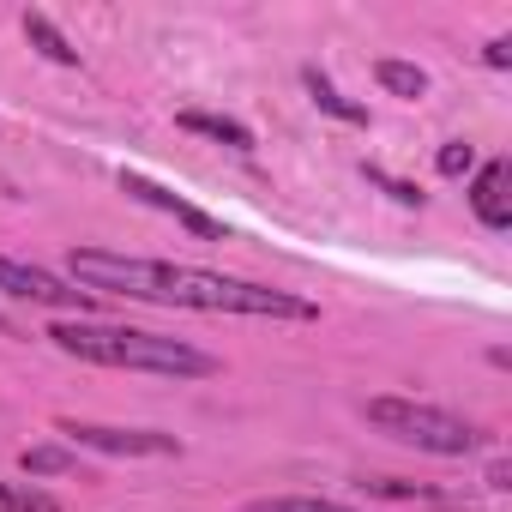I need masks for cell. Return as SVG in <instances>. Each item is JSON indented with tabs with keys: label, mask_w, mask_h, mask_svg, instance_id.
Instances as JSON below:
<instances>
[{
	"label": "cell",
	"mask_w": 512,
	"mask_h": 512,
	"mask_svg": "<svg viewBox=\"0 0 512 512\" xmlns=\"http://www.w3.org/2000/svg\"><path fill=\"white\" fill-rule=\"evenodd\" d=\"M67 272L85 290H109L127 302L151 308H193V314H253V320H320L308 296L272 290V284H247L229 272L205 266H169V260H139V253H109V247H73Z\"/></svg>",
	"instance_id": "6da1fadb"
},
{
	"label": "cell",
	"mask_w": 512,
	"mask_h": 512,
	"mask_svg": "<svg viewBox=\"0 0 512 512\" xmlns=\"http://www.w3.org/2000/svg\"><path fill=\"white\" fill-rule=\"evenodd\" d=\"M49 344L61 356L97 362V368H127V374H169V380H211L217 356H205L187 338H163V332H139V326H97V320H67L49 332Z\"/></svg>",
	"instance_id": "7a4b0ae2"
},
{
	"label": "cell",
	"mask_w": 512,
	"mask_h": 512,
	"mask_svg": "<svg viewBox=\"0 0 512 512\" xmlns=\"http://www.w3.org/2000/svg\"><path fill=\"white\" fill-rule=\"evenodd\" d=\"M362 416L392 434L398 446H416V452H434V458H464L476 452V428L440 404H422V398H368Z\"/></svg>",
	"instance_id": "3957f363"
},
{
	"label": "cell",
	"mask_w": 512,
	"mask_h": 512,
	"mask_svg": "<svg viewBox=\"0 0 512 512\" xmlns=\"http://www.w3.org/2000/svg\"><path fill=\"white\" fill-rule=\"evenodd\" d=\"M55 434H67L73 446H91V452H109V458H181V440L163 434V428H109V422H79V416H61Z\"/></svg>",
	"instance_id": "277c9868"
},
{
	"label": "cell",
	"mask_w": 512,
	"mask_h": 512,
	"mask_svg": "<svg viewBox=\"0 0 512 512\" xmlns=\"http://www.w3.org/2000/svg\"><path fill=\"white\" fill-rule=\"evenodd\" d=\"M0 290L19 296V302H37V308H61V314H91V308H97L91 290H73V284H61V278L43 272V266L13 260V253H0Z\"/></svg>",
	"instance_id": "5b68a950"
},
{
	"label": "cell",
	"mask_w": 512,
	"mask_h": 512,
	"mask_svg": "<svg viewBox=\"0 0 512 512\" xmlns=\"http://www.w3.org/2000/svg\"><path fill=\"white\" fill-rule=\"evenodd\" d=\"M121 187L139 199V205H151V211H163V217H175L181 229H193V235H205V241H229V229L217 223V217H205L199 205H187V199H175L169 187H157L151 175H139V169H121Z\"/></svg>",
	"instance_id": "8992f818"
},
{
	"label": "cell",
	"mask_w": 512,
	"mask_h": 512,
	"mask_svg": "<svg viewBox=\"0 0 512 512\" xmlns=\"http://www.w3.org/2000/svg\"><path fill=\"white\" fill-rule=\"evenodd\" d=\"M470 211H476V223L482 229H512V169L494 157V163H482L476 169V181H470Z\"/></svg>",
	"instance_id": "52a82bcc"
},
{
	"label": "cell",
	"mask_w": 512,
	"mask_h": 512,
	"mask_svg": "<svg viewBox=\"0 0 512 512\" xmlns=\"http://www.w3.org/2000/svg\"><path fill=\"white\" fill-rule=\"evenodd\" d=\"M175 127H187V133H199V139H211V145H229V151H241V157H247L253 145H260L247 121L217 115V109H181V115H175Z\"/></svg>",
	"instance_id": "ba28073f"
},
{
	"label": "cell",
	"mask_w": 512,
	"mask_h": 512,
	"mask_svg": "<svg viewBox=\"0 0 512 512\" xmlns=\"http://www.w3.org/2000/svg\"><path fill=\"white\" fill-rule=\"evenodd\" d=\"M302 85H308V97H314V109H326L332 121H350V127H368V109H362V103H350V97H344V91H338V85H332V79H326L320 67H302Z\"/></svg>",
	"instance_id": "9c48e42d"
},
{
	"label": "cell",
	"mask_w": 512,
	"mask_h": 512,
	"mask_svg": "<svg viewBox=\"0 0 512 512\" xmlns=\"http://www.w3.org/2000/svg\"><path fill=\"white\" fill-rule=\"evenodd\" d=\"M374 79H380V91H392V97H404V103H422L428 97V73L416 67V61H374Z\"/></svg>",
	"instance_id": "30bf717a"
},
{
	"label": "cell",
	"mask_w": 512,
	"mask_h": 512,
	"mask_svg": "<svg viewBox=\"0 0 512 512\" xmlns=\"http://www.w3.org/2000/svg\"><path fill=\"white\" fill-rule=\"evenodd\" d=\"M25 37H31V49H43L55 67H79V49L55 31V19H43V13H25Z\"/></svg>",
	"instance_id": "8fae6325"
},
{
	"label": "cell",
	"mask_w": 512,
	"mask_h": 512,
	"mask_svg": "<svg viewBox=\"0 0 512 512\" xmlns=\"http://www.w3.org/2000/svg\"><path fill=\"white\" fill-rule=\"evenodd\" d=\"M19 470L25 476H73L79 470V452H67V446H25L19 452Z\"/></svg>",
	"instance_id": "7c38bea8"
},
{
	"label": "cell",
	"mask_w": 512,
	"mask_h": 512,
	"mask_svg": "<svg viewBox=\"0 0 512 512\" xmlns=\"http://www.w3.org/2000/svg\"><path fill=\"white\" fill-rule=\"evenodd\" d=\"M247 512H356V506L320 500V494H266V500H247Z\"/></svg>",
	"instance_id": "4fadbf2b"
},
{
	"label": "cell",
	"mask_w": 512,
	"mask_h": 512,
	"mask_svg": "<svg viewBox=\"0 0 512 512\" xmlns=\"http://www.w3.org/2000/svg\"><path fill=\"white\" fill-rule=\"evenodd\" d=\"M0 512H61V500L37 482H0Z\"/></svg>",
	"instance_id": "5bb4252c"
},
{
	"label": "cell",
	"mask_w": 512,
	"mask_h": 512,
	"mask_svg": "<svg viewBox=\"0 0 512 512\" xmlns=\"http://www.w3.org/2000/svg\"><path fill=\"white\" fill-rule=\"evenodd\" d=\"M470 163H476V151H470L464 139H446V145H440V157H434V169H440L446 181H452V175H470Z\"/></svg>",
	"instance_id": "9a60e30c"
},
{
	"label": "cell",
	"mask_w": 512,
	"mask_h": 512,
	"mask_svg": "<svg viewBox=\"0 0 512 512\" xmlns=\"http://www.w3.org/2000/svg\"><path fill=\"white\" fill-rule=\"evenodd\" d=\"M362 175H368L374 187H386L398 205H422V187H410V181H398V175H386V169H374V163H362Z\"/></svg>",
	"instance_id": "2e32d148"
},
{
	"label": "cell",
	"mask_w": 512,
	"mask_h": 512,
	"mask_svg": "<svg viewBox=\"0 0 512 512\" xmlns=\"http://www.w3.org/2000/svg\"><path fill=\"white\" fill-rule=\"evenodd\" d=\"M482 61H488V67H512V43H506V37H494V43L482 49Z\"/></svg>",
	"instance_id": "e0dca14e"
},
{
	"label": "cell",
	"mask_w": 512,
	"mask_h": 512,
	"mask_svg": "<svg viewBox=\"0 0 512 512\" xmlns=\"http://www.w3.org/2000/svg\"><path fill=\"white\" fill-rule=\"evenodd\" d=\"M506 476H512V470H506V458H494V464H488V488H512Z\"/></svg>",
	"instance_id": "ac0fdd59"
},
{
	"label": "cell",
	"mask_w": 512,
	"mask_h": 512,
	"mask_svg": "<svg viewBox=\"0 0 512 512\" xmlns=\"http://www.w3.org/2000/svg\"><path fill=\"white\" fill-rule=\"evenodd\" d=\"M0 338H25V332H19V326H13L7 314H0Z\"/></svg>",
	"instance_id": "d6986e66"
}]
</instances>
